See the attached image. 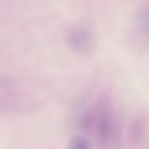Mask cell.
Returning a JSON list of instances; mask_svg holds the SVG:
<instances>
[{
    "instance_id": "obj_3",
    "label": "cell",
    "mask_w": 149,
    "mask_h": 149,
    "mask_svg": "<svg viewBox=\"0 0 149 149\" xmlns=\"http://www.w3.org/2000/svg\"><path fill=\"white\" fill-rule=\"evenodd\" d=\"M68 40L70 46L79 54H90L95 47L93 36L85 29H76L72 31Z\"/></svg>"
},
{
    "instance_id": "obj_1",
    "label": "cell",
    "mask_w": 149,
    "mask_h": 149,
    "mask_svg": "<svg viewBox=\"0 0 149 149\" xmlns=\"http://www.w3.org/2000/svg\"><path fill=\"white\" fill-rule=\"evenodd\" d=\"M81 128L93 132L100 146L105 148L112 139L115 129L112 103L107 97L95 100L84 112L80 121Z\"/></svg>"
},
{
    "instance_id": "obj_4",
    "label": "cell",
    "mask_w": 149,
    "mask_h": 149,
    "mask_svg": "<svg viewBox=\"0 0 149 149\" xmlns=\"http://www.w3.org/2000/svg\"><path fill=\"white\" fill-rule=\"evenodd\" d=\"M145 129L141 120L136 119L133 122L129 132V140L133 146H139L142 143L145 136Z\"/></svg>"
},
{
    "instance_id": "obj_6",
    "label": "cell",
    "mask_w": 149,
    "mask_h": 149,
    "mask_svg": "<svg viewBox=\"0 0 149 149\" xmlns=\"http://www.w3.org/2000/svg\"><path fill=\"white\" fill-rule=\"evenodd\" d=\"M143 17L145 18V20L149 22V7L146 9L145 11H144L143 15Z\"/></svg>"
},
{
    "instance_id": "obj_2",
    "label": "cell",
    "mask_w": 149,
    "mask_h": 149,
    "mask_svg": "<svg viewBox=\"0 0 149 149\" xmlns=\"http://www.w3.org/2000/svg\"><path fill=\"white\" fill-rule=\"evenodd\" d=\"M26 81L0 75V111L25 110L34 103L35 95Z\"/></svg>"
},
{
    "instance_id": "obj_5",
    "label": "cell",
    "mask_w": 149,
    "mask_h": 149,
    "mask_svg": "<svg viewBox=\"0 0 149 149\" xmlns=\"http://www.w3.org/2000/svg\"><path fill=\"white\" fill-rule=\"evenodd\" d=\"M68 149H92L91 143L85 137L76 136L70 141Z\"/></svg>"
}]
</instances>
